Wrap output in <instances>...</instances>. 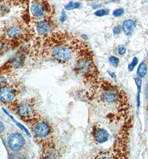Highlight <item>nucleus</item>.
<instances>
[{
	"label": "nucleus",
	"mask_w": 148,
	"mask_h": 159,
	"mask_svg": "<svg viewBox=\"0 0 148 159\" xmlns=\"http://www.w3.org/2000/svg\"><path fill=\"white\" fill-rule=\"evenodd\" d=\"M9 108L16 113L20 118L24 121H26L27 123L37 117L33 103L31 100H25L22 102L17 100Z\"/></svg>",
	"instance_id": "obj_5"
},
{
	"label": "nucleus",
	"mask_w": 148,
	"mask_h": 159,
	"mask_svg": "<svg viewBox=\"0 0 148 159\" xmlns=\"http://www.w3.org/2000/svg\"><path fill=\"white\" fill-rule=\"evenodd\" d=\"M110 63L114 67H117L119 63V59L115 56H111L109 59Z\"/></svg>",
	"instance_id": "obj_14"
},
{
	"label": "nucleus",
	"mask_w": 148,
	"mask_h": 159,
	"mask_svg": "<svg viewBox=\"0 0 148 159\" xmlns=\"http://www.w3.org/2000/svg\"><path fill=\"white\" fill-rule=\"evenodd\" d=\"M109 10L107 9H102V10H99L98 11H96L95 12V15L97 16H105L109 14Z\"/></svg>",
	"instance_id": "obj_15"
},
{
	"label": "nucleus",
	"mask_w": 148,
	"mask_h": 159,
	"mask_svg": "<svg viewBox=\"0 0 148 159\" xmlns=\"http://www.w3.org/2000/svg\"><path fill=\"white\" fill-rule=\"evenodd\" d=\"M17 91L15 85L8 84L0 87V102L10 107L16 101Z\"/></svg>",
	"instance_id": "obj_6"
},
{
	"label": "nucleus",
	"mask_w": 148,
	"mask_h": 159,
	"mask_svg": "<svg viewBox=\"0 0 148 159\" xmlns=\"http://www.w3.org/2000/svg\"><path fill=\"white\" fill-rule=\"evenodd\" d=\"M35 35L44 37L52 33L55 28V22L52 19L44 20L33 24Z\"/></svg>",
	"instance_id": "obj_8"
},
{
	"label": "nucleus",
	"mask_w": 148,
	"mask_h": 159,
	"mask_svg": "<svg viewBox=\"0 0 148 159\" xmlns=\"http://www.w3.org/2000/svg\"><path fill=\"white\" fill-rule=\"evenodd\" d=\"M5 127L4 125L2 122L0 121V134H2L3 132L5 131Z\"/></svg>",
	"instance_id": "obj_22"
},
{
	"label": "nucleus",
	"mask_w": 148,
	"mask_h": 159,
	"mask_svg": "<svg viewBox=\"0 0 148 159\" xmlns=\"http://www.w3.org/2000/svg\"><path fill=\"white\" fill-rule=\"evenodd\" d=\"M89 98L95 99L102 106L108 108L109 119L120 122L128 115L129 104L125 93L118 86L99 78L92 83Z\"/></svg>",
	"instance_id": "obj_2"
},
{
	"label": "nucleus",
	"mask_w": 148,
	"mask_h": 159,
	"mask_svg": "<svg viewBox=\"0 0 148 159\" xmlns=\"http://www.w3.org/2000/svg\"><path fill=\"white\" fill-rule=\"evenodd\" d=\"M31 124V129L36 142L41 146L53 141L52 129L46 121L39 117L28 122Z\"/></svg>",
	"instance_id": "obj_3"
},
{
	"label": "nucleus",
	"mask_w": 148,
	"mask_h": 159,
	"mask_svg": "<svg viewBox=\"0 0 148 159\" xmlns=\"http://www.w3.org/2000/svg\"><path fill=\"white\" fill-rule=\"evenodd\" d=\"M109 137L108 132L105 129H100L96 130L95 133V139L100 143L107 142Z\"/></svg>",
	"instance_id": "obj_10"
},
{
	"label": "nucleus",
	"mask_w": 148,
	"mask_h": 159,
	"mask_svg": "<svg viewBox=\"0 0 148 159\" xmlns=\"http://www.w3.org/2000/svg\"><path fill=\"white\" fill-rule=\"evenodd\" d=\"M101 6H102V5H100L93 6V7L95 9V8H99V7H101Z\"/></svg>",
	"instance_id": "obj_25"
},
{
	"label": "nucleus",
	"mask_w": 148,
	"mask_h": 159,
	"mask_svg": "<svg viewBox=\"0 0 148 159\" xmlns=\"http://www.w3.org/2000/svg\"><path fill=\"white\" fill-rule=\"evenodd\" d=\"M80 7V3L70 2L65 6V8L67 10H72L75 8H79Z\"/></svg>",
	"instance_id": "obj_13"
},
{
	"label": "nucleus",
	"mask_w": 148,
	"mask_h": 159,
	"mask_svg": "<svg viewBox=\"0 0 148 159\" xmlns=\"http://www.w3.org/2000/svg\"><path fill=\"white\" fill-rule=\"evenodd\" d=\"M85 1H93L94 0H85Z\"/></svg>",
	"instance_id": "obj_26"
},
{
	"label": "nucleus",
	"mask_w": 148,
	"mask_h": 159,
	"mask_svg": "<svg viewBox=\"0 0 148 159\" xmlns=\"http://www.w3.org/2000/svg\"><path fill=\"white\" fill-rule=\"evenodd\" d=\"M147 66L145 63L142 62L140 64L137 70V75L140 78H143L146 76V74L147 73Z\"/></svg>",
	"instance_id": "obj_12"
},
{
	"label": "nucleus",
	"mask_w": 148,
	"mask_h": 159,
	"mask_svg": "<svg viewBox=\"0 0 148 159\" xmlns=\"http://www.w3.org/2000/svg\"><path fill=\"white\" fill-rule=\"evenodd\" d=\"M124 12V10L123 8H118V9L114 10L112 14H113L114 16L119 17L123 14Z\"/></svg>",
	"instance_id": "obj_17"
},
{
	"label": "nucleus",
	"mask_w": 148,
	"mask_h": 159,
	"mask_svg": "<svg viewBox=\"0 0 148 159\" xmlns=\"http://www.w3.org/2000/svg\"><path fill=\"white\" fill-rule=\"evenodd\" d=\"M135 83L137 85V88H138V90H139V96H138V106L139 105V94H140V88H141V80L139 78H136L135 79Z\"/></svg>",
	"instance_id": "obj_18"
},
{
	"label": "nucleus",
	"mask_w": 148,
	"mask_h": 159,
	"mask_svg": "<svg viewBox=\"0 0 148 159\" xmlns=\"http://www.w3.org/2000/svg\"><path fill=\"white\" fill-rule=\"evenodd\" d=\"M121 30H122L121 27L120 26L118 25V26H115V27L114 28V29H113V33H114L116 35H118V34H120L121 32Z\"/></svg>",
	"instance_id": "obj_20"
},
{
	"label": "nucleus",
	"mask_w": 148,
	"mask_h": 159,
	"mask_svg": "<svg viewBox=\"0 0 148 159\" xmlns=\"http://www.w3.org/2000/svg\"><path fill=\"white\" fill-rule=\"evenodd\" d=\"M136 24L134 20L129 19L125 20L123 25V30L126 35H130L134 30Z\"/></svg>",
	"instance_id": "obj_11"
},
{
	"label": "nucleus",
	"mask_w": 148,
	"mask_h": 159,
	"mask_svg": "<svg viewBox=\"0 0 148 159\" xmlns=\"http://www.w3.org/2000/svg\"><path fill=\"white\" fill-rule=\"evenodd\" d=\"M7 145L11 151L15 152H20L25 149L26 141L25 138L17 132H14L8 136Z\"/></svg>",
	"instance_id": "obj_7"
},
{
	"label": "nucleus",
	"mask_w": 148,
	"mask_h": 159,
	"mask_svg": "<svg viewBox=\"0 0 148 159\" xmlns=\"http://www.w3.org/2000/svg\"><path fill=\"white\" fill-rule=\"evenodd\" d=\"M109 74L110 76H111V77H112V78H116V75H115L114 73L109 72Z\"/></svg>",
	"instance_id": "obj_23"
},
{
	"label": "nucleus",
	"mask_w": 148,
	"mask_h": 159,
	"mask_svg": "<svg viewBox=\"0 0 148 159\" xmlns=\"http://www.w3.org/2000/svg\"><path fill=\"white\" fill-rule=\"evenodd\" d=\"M66 19V15L65 14V12L64 10L62 11V14H61V22H64Z\"/></svg>",
	"instance_id": "obj_21"
},
{
	"label": "nucleus",
	"mask_w": 148,
	"mask_h": 159,
	"mask_svg": "<svg viewBox=\"0 0 148 159\" xmlns=\"http://www.w3.org/2000/svg\"><path fill=\"white\" fill-rule=\"evenodd\" d=\"M39 40L35 49L38 55L63 64L72 60L75 63L79 56L91 50L86 42L66 32H52Z\"/></svg>",
	"instance_id": "obj_1"
},
{
	"label": "nucleus",
	"mask_w": 148,
	"mask_h": 159,
	"mask_svg": "<svg viewBox=\"0 0 148 159\" xmlns=\"http://www.w3.org/2000/svg\"><path fill=\"white\" fill-rule=\"evenodd\" d=\"M42 157L44 159H56L59 156V152L53 141L42 146Z\"/></svg>",
	"instance_id": "obj_9"
},
{
	"label": "nucleus",
	"mask_w": 148,
	"mask_h": 159,
	"mask_svg": "<svg viewBox=\"0 0 148 159\" xmlns=\"http://www.w3.org/2000/svg\"><path fill=\"white\" fill-rule=\"evenodd\" d=\"M6 1V0H0V6L2 5Z\"/></svg>",
	"instance_id": "obj_24"
},
{
	"label": "nucleus",
	"mask_w": 148,
	"mask_h": 159,
	"mask_svg": "<svg viewBox=\"0 0 148 159\" xmlns=\"http://www.w3.org/2000/svg\"><path fill=\"white\" fill-rule=\"evenodd\" d=\"M29 9L33 24L54 17V10L47 0H31Z\"/></svg>",
	"instance_id": "obj_4"
},
{
	"label": "nucleus",
	"mask_w": 148,
	"mask_h": 159,
	"mask_svg": "<svg viewBox=\"0 0 148 159\" xmlns=\"http://www.w3.org/2000/svg\"><path fill=\"white\" fill-rule=\"evenodd\" d=\"M137 63H138V60H137V58L135 57V58H133L132 63L129 65V67H128L129 71H133L134 69L135 66L137 65Z\"/></svg>",
	"instance_id": "obj_16"
},
{
	"label": "nucleus",
	"mask_w": 148,
	"mask_h": 159,
	"mask_svg": "<svg viewBox=\"0 0 148 159\" xmlns=\"http://www.w3.org/2000/svg\"><path fill=\"white\" fill-rule=\"evenodd\" d=\"M118 52L120 55H124L126 52V49L123 45H119L118 47Z\"/></svg>",
	"instance_id": "obj_19"
}]
</instances>
